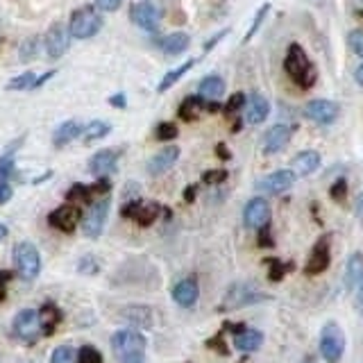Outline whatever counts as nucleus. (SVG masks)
<instances>
[{"mask_svg":"<svg viewBox=\"0 0 363 363\" xmlns=\"http://www.w3.org/2000/svg\"><path fill=\"white\" fill-rule=\"evenodd\" d=\"M112 350L118 363H145V338L136 329H118L112 336Z\"/></svg>","mask_w":363,"mask_h":363,"instance_id":"f257e3e1","label":"nucleus"},{"mask_svg":"<svg viewBox=\"0 0 363 363\" xmlns=\"http://www.w3.org/2000/svg\"><path fill=\"white\" fill-rule=\"evenodd\" d=\"M284 69L288 73V78H291L300 89H309V87H313V82H316V69H313V64L309 62L304 48L298 44L288 46Z\"/></svg>","mask_w":363,"mask_h":363,"instance_id":"f03ea898","label":"nucleus"},{"mask_svg":"<svg viewBox=\"0 0 363 363\" xmlns=\"http://www.w3.org/2000/svg\"><path fill=\"white\" fill-rule=\"evenodd\" d=\"M103 30V16L96 7L85 5L71 14L69 35L73 39H91Z\"/></svg>","mask_w":363,"mask_h":363,"instance_id":"7ed1b4c3","label":"nucleus"},{"mask_svg":"<svg viewBox=\"0 0 363 363\" xmlns=\"http://www.w3.org/2000/svg\"><path fill=\"white\" fill-rule=\"evenodd\" d=\"M14 261H16V270L23 279H35L41 270V257L39 250L32 243H19L14 247Z\"/></svg>","mask_w":363,"mask_h":363,"instance_id":"20e7f679","label":"nucleus"},{"mask_svg":"<svg viewBox=\"0 0 363 363\" xmlns=\"http://www.w3.org/2000/svg\"><path fill=\"white\" fill-rule=\"evenodd\" d=\"M109 197H100L89 207V211L82 216V232L89 238H98L103 234V227L107 222V213H109Z\"/></svg>","mask_w":363,"mask_h":363,"instance_id":"39448f33","label":"nucleus"},{"mask_svg":"<svg viewBox=\"0 0 363 363\" xmlns=\"http://www.w3.org/2000/svg\"><path fill=\"white\" fill-rule=\"evenodd\" d=\"M345 350V336L341 332V327L336 323H327L320 334V352L327 359V363H338L343 357Z\"/></svg>","mask_w":363,"mask_h":363,"instance_id":"423d86ee","label":"nucleus"},{"mask_svg":"<svg viewBox=\"0 0 363 363\" xmlns=\"http://www.w3.org/2000/svg\"><path fill=\"white\" fill-rule=\"evenodd\" d=\"M263 300H266V295L259 293L252 284H234L225 293V300H222V304H220V311L241 309V307H247V304L263 302Z\"/></svg>","mask_w":363,"mask_h":363,"instance_id":"0eeeda50","label":"nucleus"},{"mask_svg":"<svg viewBox=\"0 0 363 363\" xmlns=\"http://www.w3.org/2000/svg\"><path fill=\"white\" fill-rule=\"evenodd\" d=\"M12 332L16 338H21L23 343H35L41 334L39 311L37 309H23V311L16 313Z\"/></svg>","mask_w":363,"mask_h":363,"instance_id":"6e6552de","label":"nucleus"},{"mask_svg":"<svg viewBox=\"0 0 363 363\" xmlns=\"http://www.w3.org/2000/svg\"><path fill=\"white\" fill-rule=\"evenodd\" d=\"M130 19L134 26H139L145 32L159 30V10H157L152 3H148V0H143V3H134L130 7Z\"/></svg>","mask_w":363,"mask_h":363,"instance_id":"1a4fd4ad","label":"nucleus"},{"mask_svg":"<svg viewBox=\"0 0 363 363\" xmlns=\"http://www.w3.org/2000/svg\"><path fill=\"white\" fill-rule=\"evenodd\" d=\"M48 222L55 227V229H60V232L64 234H71L73 229H76L80 222H82V211L78 204H64V207L60 209H55L51 216H48Z\"/></svg>","mask_w":363,"mask_h":363,"instance_id":"9d476101","label":"nucleus"},{"mask_svg":"<svg viewBox=\"0 0 363 363\" xmlns=\"http://www.w3.org/2000/svg\"><path fill=\"white\" fill-rule=\"evenodd\" d=\"M295 172L293 170H275L270 172V175H266L263 179L257 182V191L261 193H272V195H279L288 191L293 184H295Z\"/></svg>","mask_w":363,"mask_h":363,"instance_id":"9b49d317","label":"nucleus"},{"mask_svg":"<svg viewBox=\"0 0 363 363\" xmlns=\"http://www.w3.org/2000/svg\"><path fill=\"white\" fill-rule=\"evenodd\" d=\"M270 220V207L263 197H252L243 209V222L250 229H261Z\"/></svg>","mask_w":363,"mask_h":363,"instance_id":"f8f14e48","label":"nucleus"},{"mask_svg":"<svg viewBox=\"0 0 363 363\" xmlns=\"http://www.w3.org/2000/svg\"><path fill=\"white\" fill-rule=\"evenodd\" d=\"M123 216L136 220L141 227H150L159 216V207L157 204H143L141 200H132L123 207Z\"/></svg>","mask_w":363,"mask_h":363,"instance_id":"ddd939ff","label":"nucleus"},{"mask_svg":"<svg viewBox=\"0 0 363 363\" xmlns=\"http://www.w3.org/2000/svg\"><path fill=\"white\" fill-rule=\"evenodd\" d=\"M66 51H69V30L62 23H55L46 35V53L51 60H60Z\"/></svg>","mask_w":363,"mask_h":363,"instance_id":"4468645a","label":"nucleus"},{"mask_svg":"<svg viewBox=\"0 0 363 363\" xmlns=\"http://www.w3.org/2000/svg\"><path fill=\"white\" fill-rule=\"evenodd\" d=\"M338 105L332 103V100H311L307 107H304V114L311 118L320 123V125H329V123H334L338 118Z\"/></svg>","mask_w":363,"mask_h":363,"instance_id":"2eb2a0df","label":"nucleus"},{"mask_svg":"<svg viewBox=\"0 0 363 363\" xmlns=\"http://www.w3.org/2000/svg\"><path fill=\"white\" fill-rule=\"evenodd\" d=\"M291 134H293V130L288 125H272L266 132V136H263V152L266 154L282 152L288 145V141H291Z\"/></svg>","mask_w":363,"mask_h":363,"instance_id":"dca6fc26","label":"nucleus"},{"mask_svg":"<svg viewBox=\"0 0 363 363\" xmlns=\"http://www.w3.org/2000/svg\"><path fill=\"white\" fill-rule=\"evenodd\" d=\"M116 163H118V152L112 150V148H107V150H100L91 157L89 170L94 172L96 177H107L116 170Z\"/></svg>","mask_w":363,"mask_h":363,"instance_id":"f3484780","label":"nucleus"},{"mask_svg":"<svg viewBox=\"0 0 363 363\" xmlns=\"http://www.w3.org/2000/svg\"><path fill=\"white\" fill-rule=\"evenodd\" d=\"M177 159H179V148L166 145L163 150H159L150 161H148V172H150V175H163V172L175 166Z\"/></svg>","mask_w":363,"mask_h":363,"instance_id":"a211bd4d","label":"nucleus"},{"mask_svg":"<svg viewBox=\"0 0 363 363\" xmlns=\"http://www.w3.org/2000/svg\"><path fill=\"white\" fill-rule=\"evenodd\" d=\"M327 266H329V238H320V241L313 245L304 270H307V275H320V272L327 270Z\"/></svg>","mask_w":363,"mask_h":363,"instance_id":"6ab92c4d","label":"nucleus"},{"mask_svg":"<svg viewBox=\"0 0 363 363\" xmlns=\"http://www.w3.org/2000/svg\"><path fill=\"white\" fill-rule=\"evenodd\" d=\"M268 114H270V103L261 94H252L250 100L245 103V121L252 123V125H259V123L268 118Z\"/></svg>","mask_w":363,"mask_h":363,"instance_id":"aec40b11","label":"nucleus"},{"mask_svg":"<svg viewBox=\"0 0 363 363\" xmlns=\"http://www.w3.org/2000/svg\"><path fill=\"white\" fill-rule=\"evenodd\" d=\"M197 295H200V291H197L195 279H182V282H177L175 288H172V300H175L179 307H186V309L197 302Z\"/></svg>","mask_w":363,"mask_h":363,"instance_id":"412c9836","label":"nucleus"},{"mask_svg":"<svg viewBox=\"0 0 363 363\" xmlns=\"http://www.w3.org/2000/svg\"><path fill=\"white\" fill-rule=\"evenodd\" d=\"M188 44H191V39H188V35H184V32H172V35H166L163 39H159L161 53L168 57L182 55L188 48Z\"/></svg>","mask_w":363,"mask_h":363,"instance_id":"4be33fe9","label":"nucleus"},{"mask_svg":"<svg viewBox=\"0 0 363 363\" xmlns=\"http://www.w3.org/2000/svg\"><path fill=\"white\" fill-rule=\"evenodd\" d=\"M261 343H263V334L257 332V329H238L236 336H234L236 350H241V352H254V350H259Z\"/></svg>","mask_w":363,"mask_h":363,"instance_id":"5701e85b","label":"nucleus"},{"mask_svg":"<svg viewBox=\"0 0 363 363\" xmlns=\"http://www.w3.org/2000/svg\"><path fill=\"white\" fill-rule=\"evenodd\" d=\"M320 166V154L316 150H304L293 159V172L295 175H311Z\"/></svg>","mask_w":363,"mask_h":363,"instance_id":"b1692460","label":"nucleus"},{"mask_svg":"<svg viewBox=\"0 0 363 363\" xmlns=\"http://www.w3.org/2000/svg\"><path fill=\"white\" fill-rule=\"evenodd\" d=\"M39 323H41V334L51 336L55 327L62 323V311L57 304H44L39 311Z\"/></svg>","mask_w":363,"mask_h":363,"instance_id":"393cba45","label":"nucleus"},{"mask_svg":"<svg viewBox=\"0 0 363 363\" xmlns=\"http://www.w3.org/2000/svg\"><path fill=\"white\" fill-rule=\"evenodd\" d=\"M197 94H200V98H204V100H218V98L225 94V82H222L220 76H207L197 85Z\"/></svg>","mask_w":363,"mask_h":363,"instance_id":"a878e982","label":"nucleus"},{"mask_svg":"<svg viewBox=\"0 0 363 363\" xmlns=\"http://www.w3.org/2000/svg\"><path fill=\"white\" fill-rule=\"evenodd\" d=\"M82 134V125L78 121H66L64 125H60L57 127V132H55V145L57 148H64L66 143H71L73 139H78Z\"/></svg>","mask_w":363,"mask_h":363,"instance_id":"bb28decb","label":"nucleus"},{"mask_svg":"<svg viewBox=\"0 0 363 363\" xmlns=\"http://www.w3.org/2000/svg\"><path fill=\"white\" fill-rule=\"evenodd\" d=\"M195 66V60H188V62H184L182 66H177V69H172V71H168L166 76H163V80H161V85L157 87V91H159V94H163V91H168L172 85H175V82H179L182 78L186 76L188 71H191Z\"/></svg>","mask_w":363,"mask_h":363,"instance_id":"cd10ccee","label":"nucleus"},{"mask_svg":"<svg viewBox=\"0 0 363 363\" xmlns=\"http://www.w3.org/2000/svg\"><path fill=\"white\" fill-rule=\"evenodd\" d=\"M204 98H184V103L179 105V109H177V114H179V118L182 121H195L197 118V114H200V109H204Z\"/></svg>","mask_w":363,"mask_h":363,"instance_id":"c85d7f7f","label":"nucleus"},{"mask_svg":"<svg viewBox=\"0 0 363 363\" xmlns=\"http://www.w3.org/2000/svg\"><path fill=\"white\" fill-rule=\"evenodd\" d=\"M363 277V254L354 252L350 261H348V275H345V282H348L350 288H354Z\"/></svg>","mask_w":363,"mask_h":363,"instance_id":"c756f323","label":"nucleus"},{"mask_svg":"<svg viewBox=\"0 0 363 363\" xmlns=\"http://www.w3.org/2000/svg\"><path fill=\"white\" fill-rule=\"evenodd\" d=\"M109 125L103 121H91L87 123V125H82V134L80 136H85V141H96V139H103L109 134Z\"/></svg>","mask_w":363,"mask_h":363,"instance_id":"7c9ffc66","label":"nucleus"},{"mask_svg":"<svg viewBox=\"0 0 363 363\" xmlns=\"http://www.w3.org/2000/svg\"><path fill=\"white\" fill-rule=\"evenodd\" d=\"M125 316H127L134 325L150 327V323H152L150 309H148V307H127V309H125Z\"/></svg>","mask_w":363,"mask_h":363,"instance_id":"2f4dec72","label":"nucleus"},{"mask_svg":"<svg viewBox=\"0 0 363 363\" xmlns=\"http://www.w3.org/2000/svg\"><path fill=\"white\" fill-rule=\"evenodd\" d=\"M21 62H32V60H37V55H39V37H28L26 41L21 44Z\"/></svg>","mask_w":363,"mask_h":363,"instance_id":"473e14b6","label":"nucleus"},{"mask_svg":"<svg viewBox=\"0 0 363 363\" xmlns=\"http://www.w3.org/2000/svg\"><path fill=\"white\" fill-rule=\"evenodd\" d=\"M51 363H78L76 348H71V345H60V348L53 352Z\"/></svg>","mask_w":363,"mask_h":363,"instance_id":"72a5a7b5","label":"nucleus"},{"mask_svg":"<svg viewBox=\"0 0 363 363\" xmlns=\"http://www.w3.org/2000/svg\"><path fill=\"white\" fill-rule=\"evenodd\" d=\"M91 197V186H85V184H73L69 188V193H66V202L71 204H78V202H87Z\"/></svg>","mask_w":363,"mask_h":363,"instance_id":"f704fd0d","label":"nucleus"},{"mask_svg":"<svg viewBox=\"0 0 363 363\" xmlns=\"http://www.w3.org/2000/svg\"><path fill=\"white\" fill-rule=\"evenodd\" d=\"M35 80H37L35 73L28 71V73H23V76L14 78V80L10 82V85H7V89H10V91H26V89L35 87Z\"/></svg>","mask_w":363,"mask_h":363,"instance_id":"c9c22d12","label":"nucleus"},{"mask_svg":"<svg viewBox=\"0 0 363 363\" xmlns=\"http://www.w3.org/2000/svg\"><path fill=\"white\" fill-rule=\"evenodd\" d=\"M154 136H157V141H172V139H177L175 123H168V121L159 123L157 130H154Z\"/></svg>","mask_w":363,"mask_h":363,"instance_id":"e433bc0d","label":"nucleus"},{"mask_svg":"<svg viewBox=\"0 0 363 363\" xmlns=\"http://www.w3.org/2000/svg\"><path fill=\"white\" fill-rule=\"evenodd\" d=\"M268 10H270V5L266 3V5H261L259 7V12H257V16H254V21H252V26H250V30H247V35L243 37V44H247L254 35L259 32V28H261V23H263V19H266V14H268Z\"/></svg>","mask_w":363,"mask_h":363,"instance_id":"4c0bfd02","label":"nucleus"},{"mask_svg":"<svg viewBox=\"0 0 363 363\" xmlns=\"http://www.w3.org/2000/svg\"><path fill=\"white\" fill-rule=\"evenodd\" d=\"M78 363H103V354L98 352L94 345H85L78 352Z\"/></svg>","mask_w":363,"mask_h":363,"instance_id":"58836bf2","label":"nucleus"},{"mask_svg":"<svg viewBox=\"0 0 363 363\" xmlns=\"http://www.w3.org/2000/svg\"><path fill=\"white\" fill-rule=\"evenodd\" d=\"M348 46L352 48L354 55L363 57V30H352L348 35Z\"/></svg>","mask_w":363,"mask_h":363,"instance_id":"ea45409f","label":"nucleus"},{"mask_svg":"<svg viewBox=\"0 0 363 363\" xmlns=\"http://www.w3.org/2000/svg\"><path fill=\"white\" fill-rule=\"evenodd\" d=\"M14 172V154L0 157V182H5Z\"/></svg>","mask_w":363,"mask_h":363,"instance_id":"a19ab883","label":"nucleus"},{"mask_svg":"<svg viewBox=\"0 0 363 363\" xmlns=\"http://www.w3.org/2000/svg\"><path fill=\"white\" fill-rule=\"evenodd\" d=\"M243 107H245V96L243 94H234L232 98H229V103L225 105V112L227 114H234L238 109H243Z\"/></svg>","mask_w":363,"mask_h":363,"instance_id":"79ce46f5","label":"nucleus"},{"mask_svg":"<svg viewBox=\"0 0 363 363\" xmlns=\"http://www.w3.org/2000/svg\"><path fill=\"white\" fill-rule=\"evenodd\" d=\"M225 179H227L225 170H207L202 175V182H207V184H218V182H225Z\"/></svg>","mask_w":363,"mask_h":363,"instance_id":"37998d69","label":"nucleus"},{"mask_svg":"<svg viewBox=\"0 0 363 363\" xmlns=\"http://www.w3.org/2000/svg\"><path fill=\"white\" fill-rule=\"evenodd\" d=\"M288 268L291 266H284V263H279V261H270V279L272 282H279Z\"/></svg>","mask_w":363,"mask_h":363,"instance_id":"c03bdc74","label":"nucleus"},{"mask_svg":"<svg viewBox=\"0 0 363 363\" xmlns=\"http://www.w3.org/2000/svg\"><path fill=\"white\" fill-rule=\"evenodd\" d=\"M123 0H96V7L100 12H116Z\"/></svg>","mask_w":363,"mask_h":363,"instance_id":"a18cd8bd","label":"nucleus"},{"mask_svg":"<svg viewBox=\"0 0 363 363\" xmlns=\"http://www.w3.org/2000/svg\"><path fill=\"white\" fill-rule=\"evenodd\" d=\"M345 193H348V184H345V179H338L336 184L332 186V197L336 202H341L345 197Z\"/></svg>","mask_w":363,"mask_h":363,"instance_id":"49530a36","label":"nucleus"},{"mask_svg":"<svg viewBox=\"0 0 363 363\" xmlns=\"http://www.w3.org/2000/svg\"><path fill=\"white\" fill-rule=\"evenodd\" d=\"M12 186L7 182H0V204H5L7 200H12Z\"/></svg>","mask_w":363,"mask_h":363,"instance_id":"de8ad7c7","label":"nucleus"},{"mask_svg":"<svg viewBox=\"0 0 363 363\" xmlns=\"http://www.w3.org/2000/svg\"><path fill=\"white\" fill-rule=\"evenodd\" d=\"M109 105H112V107H116V109H125V107H127V98H125V94H116V96H112V98H109Z\"/></svg>","mask_w":363,"mask_h":363,"instance_id":"09e8293b","label":"nucleus"},{"mask_svg":"<svg viewBox=\"0 0 363 363\" xmlns=\"http://www.w3.org/2000/svg\"><path fill=\"white\" fill-rule=\"evenodd\" d=\"M12 279V272L7 270H0V300H5V288H7V282Z\"/></svg>","mask_w":363,"mask_h":363,"instance_id":"8fccbe9b","label":"nucleus"},{"mask_svg":"<svg viewBox=\"0 0 363 363\" xmlns=\"http://www.w3.org/2000/svg\"><path fill=\"white\" fill-rule=\"evenodd\" d=\"M259 245H261V247H270V245H272V238H270V234H268L266 225L261 227V234H259Z\"/></svg>","mask_w":363,"mask_h":363,"instance_id":"3c124183","label":"nucleus"},{"mask_svg":"<svg viewBox=\"0 0 363 363\" xmlns=\"http://www.w3.org/2000/svg\"><path fill=\"white\" fill-rule=\"evenodd\" d=\"M53 76H55V71H48V73H44V76H41V78H37V80H35V87H32V89H39L41 85H46V82L51 80Z\"/></svg>","mask_w":363,"mask_h":363,"instance_id":"603ef678","label":"nucleus"},{"mask_svg":"<svg viewBox=\"0 0 363 363\" xmlns=\"http://www.w3.org/2000/svg\"><path fill=\"white\" fill-rule=\"evenodd\" d=\"M357 288V304H359V311L363 313V277H361V282L354 286Z\"/></svg>","mask_w":363,"mask_h":363,"instance_id":"864d4df0","label":"nucleus"},{"mask_svg":"<svg viewBox=\"0 0 363 363\" xmlns=\"http://www.w3.org/2000/svg\"><path fill=\"white\" fill-rule=\"evenodd\" d=\"M225 35H227V32H225V30H222V32H220V35H218V37H213L211 41H207V44H204V51H207V53H209V51H211V48H213V46H216V44H218V41H220L222 37H225Z\"/></svg>","mask_w":363,"mask_h":363,"instance_id":"5fc2aeb1","label":"nucleus"},{"mask_svg":"<svg viewBox=\"0 0 363 363\" xmlns=\"http://www.w3.org/2000/svg\"><path fill=\"white\" fill-rule=\"evenodd\" d=\"M216 154L220 157V159H229V152H227V148L222 145V143H218V145H216Z\"/></svg>","mask_w":363,"mask_h":363,"instance_id":"6e6d98bb","label":"nucleus"},{"mask_svg":"<svg viewBox=\"0 0 363 363\" xmlns=\"http://www.w3.org/2000/svg\"><path fill=\"white\" fill-rule=\"evenodd\" d=\"M184 200H186V202H193V200H195V186H188V188H186Z\"/></svg>","mask_w":363,"mask_h":363,"instance_id":"4d7b16f0","label":"nucleus"},{"mask_svg":"<svg viewBox=\"0 0 363 363\" xmlns=\"http://www.w3.org/2000/svg\"><path fill=\"white\" fill-rule=\"evenodd\" d=\"M354 80H357V85H361V87H363V64L359 66L357 71H354Z\"/></svg>","mask_w":363,"mask_h":363,"instance_id":"13d9d810","label":"nucleus"},{"mask_svg":"<svg viewBox=\"0 0 363 363\" xmlns=\"http://www.w3.org/2000/svg\"><path fill=\"white\" fill-rule=\"evenodd\" d=\"M357 211H359V218H361V222H363V195L359 197V207H357Z\"/></svg>","mask_w":363,"mask_h":363,"instance_id":"bf43d9fd","label":"nucleus"},{"mask_svg":"<svg viewBox=\"0 0 363 363\" xmlns=\"http://www.w3.org/2000/svg\"><path fill=\"white\" fill-rule=\"evenodd\" d=\"M5 236H7V227L3 225V222H0V241H3Z\"/></svg>","mask_w":363,"mask_h":363,"instance_id":"052dcab7","label":"nucleus"},{"mask_svg":"<svg viewBox=\"0 0 363 363\" xmlns=\"http://www.w3.org/2000/svg\"><path fill=\"white\" fill-rule=\"evenodd\" d=\"M302 363H313V361H311V357H309V359H304Z\"/></svg>","mask_w":363,"mask_h":363,"instance_id":"680f3d73","label":"nucleus"}]
</instances>
